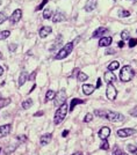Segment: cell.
<instances>
[{
  "mask_svg": "<svg viewBox=\"0 0 137 155\" xmlns=\"http://www.w3.org/2000/svg\"><path fill=\"white\" fill-rule=\"evenodd\" d=\"M98 117L101 118H106L107 121H113V123H117V121H123L124 116L121 115L119 112L111 111V110H95L94 112Z\"/></svg>",
  "mask_w": 137,
  "mask_h": 155,
  "instance_id": "obj_1",
  "label": "cell"
},
{
  "mask_svg": "<svg viewBox=\"0 0 137 155\" xmlns=\"http://www.w3.org/2000/svg\"><path fill=\"white\" fill-rule=\"evenodd\" d=\"M134 75H135V72H134L132 67H130L129 65H126V66H123L121 69L120 80L122 82H128V81H130L134 78Z\"/></svg>",
  "mask_w": 137,
  "mask_h": 155,
  "instance_id": "obj_2",
  "label": "cell"
},
{
  "mask_svg": "<svg viewBox=\"0 0 137 155\" xmlns=\"http://www.w3.org/2000/svg\"><path fill=\"white\" fill-rule=\"evenodd\" d=\"M68 105H66V103L60 105L59 108H58V110H57L56 113H55L53 123H55V124H59V123H62V121L65 119V117H66V115H68Z\"/></svg>",
  "mask_w": 137,
  "mask_h": 155,
  "instance_id": "obj_3",
  "label": "cell"
},
{
  "mask_svg": "<svg viewBox=\"0 0 137 155\" xmlns=\"http://www.w3.org/2000/svg\"><path fill=\"white\" fill-rule=\"evenodd\" d=\"M73 43L72 42H70V43H66L62 49H60L59 51H58V53L56 54V59L57 60H60V59H64V58H66L68 54L72 52V50H73Z\"/></svg>",
  "mask_w": 137,
  "mask_h": 155,
  "instance_id": "obj_4",
  "label": "cell"
},
{
  "mask_svg": "<svg viewBox=\"0 0 137 155\" xmlns=\"http://www.w3.org/2000/svg\"><path fill=\"white\" fill-rule=\"evenodd\" d=\"M65 100H66V93L65 90H59L57 94L55 95L53 97V104L55 107H60L65 103Z\"/></svg>",
  "mask_w": 137,
  "mask_h": 155,
  "instance_id": "obj_5",
  "label": "cell"
},
{
  "mask_svg": "<svg viewBox=\"0 0 137 155\" xmlns=\"http://www.w3.org/2000/svg\"><path fill=\"white\" fill-rule=\"evenodd\" d=\"M106 95H107L108 100H111V101H114V100L116 98V96H117V90L115 89V87L113 86L111 83H108L107 90H106Z\"/></svg>",
  "mask_w": 137,
  "mask_h": 155,
  "instance_id": "obj_6",
  "label": "cell"
},
{
  "mask_svg": "<svg viewBox=\"0 0 137 155\" xmlns=\"http://www.w3.org/2000/svg\"><path fill=\"white\" fill-rule=\"evenodd\" d=\"M21 16H22V10L21 9H15L13 13H12V15L9 16V22L12 23V25H15L20 20H21Z\"/></svg>",
  "mask_w": 137,
  "mask_h": 155,
  "instance_id": "obj_7",
  "label": "cell"
},
{
  "mask_svg": "<svg viewBox=\"0 0 137 155\" xmlns=\"http://www.w3.org/2000/svg\"><path fill=\"white\" fill-rule=\"evenodd\" d=\"M136 133V130L135 129H121L117 131V136L120 137V138H128L130 136H132V134H135Z\"/></svg>",
  "mask_w": 137,
  "mask_h": 155,
  "instance_id": "obj_8",
  "label": "cell"
},
{
  "mask_svg": "<svg viewBox=\"0 0 137 155\" xmlns=\"http://www.w3.org/2000/svg\"><path fill=\"white\" fill-rule=\"evenodd\" d=\"M11 130H12V126H11L9 124H6V125L0 126V139L7 137L9 133H11Z\"/></svg>",
  "mask_w": 137,
  "mask_h": 155,
  "instance_id": "obj_9",
  "label": "cell"
},
{
  "mask_svg": "<svg viewBox=\"0 0 137 155\" xmlns=\"http://www.w3.org/2000/svg\"><path fill=\"white\" fill-rule=\"evenodd\" d=\"M111 136V129L108 126H103L99 131V137L102 140H107V138Z\"/></svg>",
  "mask_w": 137,
  "mask_h": 155,
  "instance_id": "obj_10",
  "label": "cell"
},
{
  "mask_svg": "<svg viewBox=\"0 0 137 155\" xmlns=\"http://www.w3.org/2000/svg\"><path fill=\"white\" fill-rule=\"evenodd\" d=\"M51 27L47 26V27H42L41 29H40V31H38V35H40V37L41 38H45L48 35L51 34Z\"/></svg>",
  "mask_w": 137,
  "mask_h": 155,
  "instance_id": "obj_11",
  "label": "cell"
},
{
  "mask_svg": "<svg viewBox=\"0 0 137 155\" xmlns=\"http://www.w3.org/2000/svg\"><path fill=\"white\" fill-rule=\"evenodd\" d=\"M96 4H98V0H87V2L85 4V10L92 12L96 7Z\"/></svg>",
  "mask_w": 137,
  "mask_h": 155,
  "instance_id": "obj_12",
  "label": "cell"
},
{
  "mask_svg": "<svg viewBox=\"0 0 137 155\" xmlns=\"http://www.w3.org/2000/svg\"><path fill=\"white\" fill-rule=\"evenodd\" d=\"M105 81L107 82V83H111V82H114V81H116V77H115V74L111 72V71H108V72H106L105 73Z\"/></svg>",
  "mask_w": 137,
  "mask_h": 155,
  "instance_id": "obj_13",
  "label": "cell"
},
{
  "mask_svg": "<svg viewBox=\"0 0 137 155\" xmlns=\"http://www.w3.org/2000/svg\"><path fill=\"white\" fill-rule=\"evenodd\" d=\"M29 79V75H28V73L27 72H21V74L19 75V81H17V86L21 87L25 82H26L27 80Z\"/></svg>",
  "mask_w": 137,
  "mask_h": 155,
  "instance_id": "obj_14",
  "label": "cell"
},
{
  "mask_svg": "<svg viewBox=\"0 0 137 155\" xmlns=\"http://www.w3.org/2000/svg\"><path fill=\"white\" fill-rule=\"evenodd\" d=\"M85 103V100H80V98H73V100H71V103H70V111H73L75 110V108L77 107L78 104H83Z\"/></svg>",
  "mask_w": 137,
  "mask_h": 155,
  "instance_id": "obj_15",
  "label": "cell"
},
{
  "mask_svg": "<svg viewBox=\"0 0 137 155\" xmlns=\"http://www.w3.org/2000/svg\"><path fill=\"white\" fill-rule=\"evenodd\" d=\"M65 20V15L60 12H56V14L52 15V22L57 23V22H60V21H64Z\"/></svg>",
  "mask_w": 137,
  "mask_h": 155,
  "instance_id": "obj_16",
  "label": "cell"
},
{
  "mask_svg": "<svg viewBox=\"0 0 137 155\" xmlns=\"http://www.w3.org/2000/svg\"><path fill=\"white\" fill-rule=\"evenodd\" d=\"M51 139H52V136L50 134V133H48V134H44V136L41 137L40 142H41V145H42V146H45V145H48V144L51 141Z\"/></svg>",
  "mask_w": 137,
  "mask_h": 155,
  "instance_id": "obj_17",
  "label": "cell"
},
{
  "mask_svg": "<svg viewBox=\"0 0 137 155\" xmlns=\"http://www.w3.org/2000/svg\"><path fill=\"white\" fill-rule=\"evenodd\" d=\"M95 90V87L92 85H83V93L85 95H91Z\"/></svg>",
  "mask_w": 137,
  "mask_h": 155,
  "instance_id": "obj_18",
  "label": "cell"
},
{
  "mask_svg": "<svg viewBox=\"0 0 137 155\" xmlns=\"http://www.w3.org/2000/svg\"><path fill=\"white\" fill-rule=\"evenodd\" d=\"M108 31V29L107 28H105V27H99L96 30H95L94 33H93V38H96V37H100L101 35H103L105 33H107Z\"/></svg>",
  "mask_w": 137,
  "mask_h": 155,
  "instance_id": "obj_19",
  "label": "cell"
},
{
  "mask_svg": "<svg viewBox=\"0 0 137 155\" xmlns=\"http://www.w3.org/2000/svg\"><path fill=\"white\" fill-rule=\"evenodd\" d=\"M113 38L111 37H102L100 41H99V45L100 46H109L111 44Z\"/></svg>",
  "mask_w": 137,
  "mask_h": 155,
  "instance_id": "obj_20",
  "label": "cell"
},
{
  "mask_svg": "<svg viewBox=\"0 0 137 155\" xmlns=\"http://www.w3.org/2000/svg\"><path fill=\"white\" fill-rule=\"evenodd\" d=\"M119 66H120V63L116 60L111 61V64L108 65V71H111V72H113V71H115V69H119Z\"/></svg>",
  "mask_w": 137,
  "mask_h": 155,
  "instance_id": "obj_21",
  "label": "cell"
},
{
  "mask_svg": "<svg viewBox=\"0 0 137 155\" xmlns=\"http://www.w3.org/2000/svg\"><path fill=\"white\" fill-rule=\"evenodd\" d=\"M55 95H56V93H55L53 90H48L47 94H45V102H48V101H50V100H53Z\"/></svg>",
  "mask_w": 137,
  "mask_h": 155,
  "instance_id": "obj_22",
  "label": "cell"
},
{
  "mask_svg": "<svg viewBox=\"0 0 137 155\" xmlns=\"http://www.w3.org/2000/svg\"><path fill=\"white\" fill-rule=\"evenodd\" d=\"M32 105H33V100H32V98H28V100H26V101H23V103H22V108H23V109H29Z\"/></svg>",
  "mask_w": 137,
  "mask_h": 155,
  "instance_id": "obj_23",
  "label": "cell"
},
{
  "mask_svg": "<svg viewBox=\"0 0 137 155\" xmlns=\"http://www.w3.org/2000/svg\"><path fill=\"white\" fill-rule=\"evenodd\" d=\"M88 79V77H87V74L86 73H84V72H79L78 73V81H86Z\"/></svg>",
  "mask_w": 137,
  "mask_h": 155,
  "instance_id": "obj_24",
  "label": "cell"
},
{
  "mask_svg": "<svg viewBox=\"0 0 137 155\" xmlns=\"http://www.w3.org/2000/svg\"><path fill=\"white\" fill-rule=\"evenodd\" d=\"M60 44H62V36L59 35V36L57 37V41H56V42H55V44H53L51 48H50V50H55L56 48H58V46H59Z\"/></svg>",
  "mask_w": 137,
  "mask_h": 155,
  "instance_id": "obj_25",
  "label": "cell"
},
{
  "mask_svg": "<svg viewBox=\"0 0 137 155\" xmlns=\"http://www.w3.org/2000/svg\"><path fill=\"white\" fill-rule=\"evenodd\" d=\"M11 103V98H4V100H0V109H2L4 107L8 105Z\"/></svg>",
  "mask_w": 137,
  "mask_h": 155,
  "instance_id": "obj_26",
  "label": "cell"
},
{
  "mask_svg": "<svg viewBox=\"0 0 137 155\" xmlns=\"http://www.w3.org/2000/svg\"><path fill=\"white\" fill-rule=\"evenodd\" d=\"M52 16V12L50 8L48 9H44V12H43V17L44 19H50Z\"/></svg>",
  "mask_w": 137,
  "mask_h": 155,
  "instance_id": "obj_27",
  "label": "cell"
},
{
  "mask_svg": "<svg viewBox=\"0 0 137 155\" xmlns=\"http://www.w3.org/2000/svg\"><path fill=\"white\" fill-rule=\"evenodd\" d=\"M9 33L8 30H4V31H0V39H6L7 37H9Z\"/></svg>",
  "mask_w": 137,
  "mask_h": 155,
  "instance_id": "obj_28",
  "label": "cell"
},
{
  "mask_svg": "<svg viewBox=\"0 0 137 155\" xmlns=\"http://www.w3.org/2000/svg\"><path fill=\"white\" fill-rule=\"evenodd\" d=\"M100 148L101 149H105V151H107V149H109V142L107 141V140H103L102 144L100 145Z\"/></svg>",
  "mask_w": 137,
  "mask_h": 155,
  "instance_id": "obj_29",
  "label": "cell"
},
{
  "mask_svg": "<svg viewBox=\"0 0 137 155\" xmlns=\"http://www.w3.org/2000/svg\"><path fill=\"white\" fill-rule=\"evenodd\" d=\"M121 36H122V41H124V39H129V38H130V37H129L128 30H123V31L121 33Z\"/></svg>",
  "mask_w": 137,
  "mask_h": 155,
  "instance_id": "obj_30",
  "label": "cell"
},
{
  "mask_svg": "<svg viewBox=\"0 0 137 155\" xmlns=\"http://www.w3.org/2000/svg\"><path fill=\"white\" fill-rule=\"evenodd\" d=\"M48 2H49V0H43L42 2H41V4L37 6V7H36V10H41V9H43V7H44V6H45Z\"/></svg>",
  "mask_w": 137,
  "mask_h": 155,
  "instance_id": "obj_31",
  "label": "cell"
},
{
  "mask_svg": "<svg viewBox=\"0 0 137 155\" xmlns=\"http://www.w3.org/2000/svg\"><path fill=\"white\" fill-rule=\"evenodd\" d=\"M136 44H137L136 38H129V48H134V46H136Z\"/></svg>",
  "mask_w": 137,
  "mask_h": 155,
  "instance_id": "obj_32",
  "label": "cell"
},
{
  "mask_svg": "<svg viewBox=\"0 0 137 155\" xmlns=\"http://www.w3.org/2000/svg\"><path fill=\"white\" fill-rule=\"evenodd\" d=\"M120 16L121 17H128L130 16V12L129 10H120Z\"/></svg>",
  "mask_w": 137,
  "mask_h": 155,
  "instance_id": "obj_33",
  "label": "cell"
},
{
  "mask_svg": "<svg viewBox=\"0 0 137 155\" xmlns=\"http://www.w3.org/2000/svg\"><path fill=\"white\" fill-rule=\"evenodd\" d=\"M92 119H93V115H92V113H87L85 116V118H84V121H85V123H90Z\"/></svg>",
  "mask_w": 137,
  "mask_h": 155,
  "instance_id": "obj_34",
  "label": "cell"
},
{
  "mask_svg": "<svg viewBox=\"0 0 137 155\" xmlns=\"http://www.w3.org/2000/svg\"><path fill=\"white\" fill-rule=\"evenodd\" d=\"M127 148H128L129 152H130V153H132V154L136 152V149H137V147L134 146V145H128V146H127Z\"/></svg>",
  "mask_w": 137,
  "mask_h": 155,
  "instance_id": "obj_35",
  "label": "cell"
},
{
  "mask_svg": "<svg viewBox=\"0 0 137 155\" xmlns=\"http://www.w3.org/2000/svg\"><path fill=\"white\" fill-rule=\"evenodd\" d=\"M6 20H7V16H6L4 13H0V25H1V23H4Z\"/></svg>",
  "mask_w": 137,
  "mask_h": 155,
  "instance_id": "obj_36",
  "label": "cell"
},
{
  "mask_svg": "<svg viewBox=\"0 0 137 155\" xmlns=\"http://www.w3.org/2000/svg\"><path fill=\"white\" fill-rule=\"evenodd\" d=\"M17 44H9V46H8V49H9V50H11L12 52L15 51V50H17Z\"/></svg>",
  "mask_w": 137,
  "mask_h": 155,
  "instance_id": "obj_37",
  "label": "cell"
},
{
  "mask_svg": "<svg viewBox=\"0 0 137 155\" xmlns=\"http://www.w3.org/2000/svg\"><path fill=\"white\" fill-rule=\"evenodd\" d=\"M130 115H131L132 117H137V107L134 109V110H131V111H130Z\"/></svg>",
  "mask_w": 137,
  "mask_h": 155,
  "instance_id": "obj_38",
  "label": "cell"
},
{
  "mask_svg": "<svg viewBox=\"0 0 137 155\" xmlns=\"http://www.w3.org/2000/svg\"><path fill=\"white\" fill-rule=\"evenodd\" d=\"M17 140H21V141H26L27 137L26 136H17Z\"/></svg>",
  "mask_w": 137,
  "mask_h": 155,
  "instance_id": "obj_39",
  "label": "cell"
},
{
  "mask_svg": "<svg viewBox=\"0 0 137 155\" xmlns=\"http://www.w3.org/2000/svg\"><path fill=\"white\" fill-rule=\"evenodd\" d=\"M105 53H106V54H114V50H113V49H108Z\"/></svg>",
  "mask_w": 137,
  "mask_h": 155,
  "instance_id": "obj_40",
  "label": "cell"
},
{
  "mask_svg": "<svg viewBox=\"0 0 137 155\" xmlns=\"http://www.w3.org/2000/svg\"><path fill=\"white\" fill-rule=\"evenodd\" d=\"M101 87V79H98V82H96V87L95 88H100Z\"/></svg>",
  "mask_w": 137,
  "mask_h": 155,
  "instance_id": "obj_41",
  "label": "cell"
},
{
  "mask_svg": "<svg viewBox=\"0 0 137 155\" xmlns=\"http://www.w3.org/2000/svg\"><path fill=\"white\" fill-rule=\"evenodd\" d=\"M113 155H122V152H121L120 149H117V151H115V152L113 153Z\"/></svg>",
  "mask_w": 137,
  "mask_h": 155,
  "instance_id": "obj_42",
  "label": "cell"
},
{
  "mask_svg": "<svg viewBox=\"0 0 137 155\" xmlns=\"http://www.w3.org/2000/svg\"><path fill=\"white\" fill-rule=\"evenodd\" d=\"M42 115H43V111H38V112H36V113H34L35 117H40V116H42Z\"/></svg>",
  "mask_w": 137,
  "mask_h": 155,
  "instance_id": "obj_43",
  "label": "cell"
},
{
  "mask_svg": "<svg viewBox=\"0 0 137 155\" xmlns=\"http://www.w3.org/2000/svg\"><path fill=\"white\" fill-rule=\"evenodd\" d=\"M78 73H79V69H73V73H72V77H75V75H76V74H78Z\"/></svg>",
  "mask_w": 137,
  "mask_h": 155,
  "instance_id": "obj_44",
  "label": "cell"
},
{
  "mask_svg": "<svg viewBox=\"0 0 137 155\" xmlns=\"http://www.w3.org/2000/svg\"><path fill=\"white\" fill-rule=\"evenodd\" d=\"M68 134V130H66V131H63V133H62V136H63L64 138H65V137H66Z\"/></svg>",
  "mask_w": 137,
  "mask_h": 155,
  "instance_id": "obj_45",
  "label": "cell"
},
{
  "mask_svg": "<svg viewBox=\"0 0 137 155\" xmlns=\"http://www.w3.org/2000/svg\"><path fill=\"white\" fill-rule=\"evenodd\" d=\"M117 45H119L120 48H123V46H124V42H123V41H120V42L117 43Z\"/></svg>",
  "mask_w": 137,
  "mask_h": 155,
  "instance_id": "obj_46",
  "label": "cell"
},
{
  "mask_svg": "<svg viewBox=\"0 0 137 155\" xmlns=\"http://www.w3.org/2000/svg\"><path fill=\"white\" fill-rule=\"evenodd\" d=\"M72 155H84V154H83L81 152H76V153H73Z\"/></svg>",
  "mask_w": 137,
  "mask_h": 155,
  "instance_id": "obj_47",
  "label": "cell"
},
{
  "mask_svg": "<svg viewBox=\"0 0 137 155\" xmlns=\"http://www.w3.org/2000/svg\"><path fill=\"white\" fill-rule=\"evenodd\" d=\"M2 73H4V69L0 66V75H2Z\"/></svg>",
  "mask_w": 137,
  "mask_h": 155,
  "instance_id": "obj_48",
  "label": "cell"
},
{
  "mask_svg": "<svg viewBox=\"0 0 137 155\" xmlns=\"http://www.w3.org/2000/svg\"><path fill=\"white\" fill-rule=\"evenodd\" d=\"M1 58H2V54H1V52H0V59H1Z\"/></svg>",
  "mask_w": 137,
  "mask_h": 155,
  "instance_id": "obj_49",
  "label": "cell"
},
{
  "mask_svg": "<svg viewBox=\"0 0 137 155\" xmlns=\"http://www.w3.org/2000/svg\"><path fill=\"white\" fill-rule=\"evenodd\" d=\"M122 155H128L127 153H122Z\"/></svg>",
  "mask_w": 137,
  "mask_h": 155,
  "instance_id": "obj_50",
  "label": "cell"
},
{
  "mask_svg": "<svg viewBox=\"0 0 137 155\" xmlns=\"http://www.w3.org/2000/svg\"><path fill=\"white\" fill-rule=\"evenodd\" d=\"M134 154H135V155H137V149H136V152H135V153H134Z\"/></svg>",
  "mask_w": 137,
  "mask_h": 155,
  "instance_id": "obj_51",
  "label": "cell"
},
{
  "mask_svg": "<svg viewBox=\"0 0 137 155\" xmlns=\"http://www.w3.org/2000/svg\"><path fill=\"white\" fill-rule=\"evenodd\" d=\"M0 5H1V0H0Z\"/></svg>",
  "mask_w": 137,
  "mask_h": 155,
  "instance_id": "obj_52",
  "label": "cell"
},
{
  "mask_svg": "<svg viewBox=\"0 0 137 155\" xmlns=\"http://www.w3.org/2000/svg\"><path fill=\"white\" fill-rule=\"evenodd\" d=\"M113 1H115V0H113Z\"/></svg>",
  "mask_w": 137,
  "mask_h": 155,
  "instance_id": "obj_53",
  "label": "cell"
}]
</instances>
